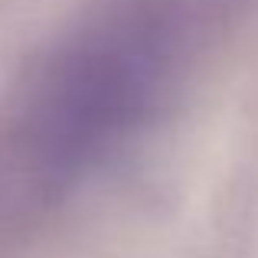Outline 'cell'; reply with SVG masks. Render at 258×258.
<instances>
[{
    "label": "cell",
    "instance_id": "1",
    "mask_svg": "<svg viewBox=\"0 0 258 258\" xmlns=\"http://www.w3.org/2000/svg\"><path fill=\"white\" fill-rule=\"evenodd\" d=\"M196 33L189 0H105L36 62L0 144V189L43 209L147 131Z\"/></svg>",
    "mask_w": 258,
    "mask_h": 258
}]
</instances>
